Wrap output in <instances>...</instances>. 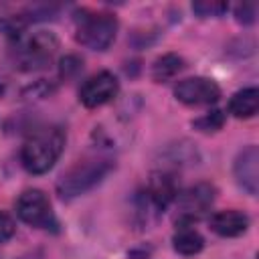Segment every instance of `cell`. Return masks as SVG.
<instances>
[{"label": "cell", "instance_id": "6da1fadb", "mask_svg": "<svg viewBox=\"0 0 259 259\" xmlns=\"http://www.w3.org/2000/svg\"><path fill=\"white\" fill-rule=\"evenodd\" d=\"M65 132L57 125H45L32 132L20 150V162L30 174L49 172L65 148Z\"/></svg>", "mask_w": 259, "mask_h": 259}, {"label": "cell", "instance_id": "7a4b0ae2", "mask_svg": "<svg viewBox=\"0 0 259 259\" xmlns=\"http://www.w3.org/2000/svg\"><path fill=\"white\" fill-rule=\"evenodd\" d=\"M113 168V160L103 152H93L71 164L59 178L57 190L63 198H75L97 186Z\"/></svg>", "mask_w": 259, "mask_h": 259}, {"label": "cell", "instance_id": "3957f363", "mask_svg": "<svg viewBox=\"0 0 259 259\" xmlns=\"http://www.w3.org/2000/svg\"><path fill=\"white\" fill-rule=\"evenodd\" d=\"M77 20V40L91 51H105L117 32V20L109 12L81 10Z\"/></svg>", "mask_w": 259, "mask_h": 259}, {"label": "cell", "instance_id": "277c9868", "mask_svg": "<svg viewBox=\"0 0 259 259\" xmlns=\"http://www.w3.org/2000/svg\"><path fill=\"white\" fill-rule=\"evenodd\" d=\"M59 40L49 30L30 32L16 42V63L22 69H38L45 67L57 53Z\"/></svg>", "mask_w": 259, "mask_h": 259}, {"label": "cell", "instance_id": "5b68a950", "mask_svg": "<svg viewBox=\"0 0 259 259\" xmlns=\"http://www.w3.org/2000/svg\"><path fill=\"white\" fill-rule=\"evenodd\" d=\"M214 198H217V190L208 182H198V184L178 192V196H176V206H178L176 223H178V227L196 223L212 206Z\"/></svg>", "mask_w": 259, "mask_h": 259}, {"label": "cell", "instance_id": "8992f818", "mask_svg": "<svg viewBox=\"0 0 259 259\" xmlns=\"http://www.w3.org/2000/svg\"><path fill=\"white\" fill-rule=\"evenodd\" d=\"M16 214L22 223H26L30 227H36V229H55L57 227V219H55L51 200L38 188L24 190L18 196Z\"/></svg>", "mask_w": 259, "mask_h": 259}, {"label": "cell", "instance_id": "52a82bcc", "mask_svg": "<svg viewBox=\"0 0 259 259\" xmlns=\"http://www.w3.org/2000/svg\"><path fill=\"white\" fill-rule=\"evenodd\" d=\"M174 97L184 103V105H192V107H200V105H212L219 101L221 97V89L219 85L208 79V77H188L176 83L174 87Z\"/></svg>", "mask_w": 259, "mask_h": 259}, {"label": "cell", "instance_id": "ba28073f", "mask_svg": "<svg viewBox=\"0 0 259 259\" xmlns=\"http://www.w3.org/2000/svg\"><path fill=\"white\" fill-rule=\"evenodd\" d=\"M119 91V83H117V77L109 71H99L95 75H91L79 89V101L89 107V109H95V107H101L105 103H109Z\"/></svg>", "mask_w": 259, "mask_h": 259}, {"label": "cell", "instance_id": "9c48e42d", "mask_svg": "<svg viewBox=\"0 0 259 259\" xmlns=\"http://www.w3.org/2000/svg\"><path fill=\"white\" fill-rule=\"evenodd\" d=\"M233 174L237 184L247 190L251 196L257 194V186H259V150L257 146H245L233 164Z\"/></svg>", "mask_w": 259, "mask_h": 259}, {"label": "cell", "instance_id": "30bf717a", "mask_svg": "<svg viewBox=\"0 0 259 259\" xmlns=\"http://www.w3.org/2000/svg\"><path fill=\"white\" fill-rule=\"evenodd\" d=\"M178 196V186H176V176L170 170H158L150 176V182L146 186V200L152 208L158 212L164 210L172 200Z\"/></svg>", "mask_w": 259, "mask_h": 259}, {"label": "cell", "instance_id": "8fae6325", "mask_svg": "<svg viewBox=\"0 0 259 259\" xmlns=\"http://www.w3.org/2000/svg\"><path fill=\"white\" fill-rule=\"evenodd\" d=\"M210 231L217 233L219 237H239L247 231L249 227V217L241 210L229 208V210H219L208 219Z\"/></svg>", "mask_w": 259, "mask_h": 259}, {"label": "cell", "instance_id": "7c38bea8", "mask_svg": "<svg viewBox=\"0 0 259 259\" xmlns=\"http://www.w3.org/2000/svg\"><path fill=\"white\" fill-rule=\"evenodd\" d=\"M257 109H259V89L257 87H245V89L237 91L229 101V111L239 119L253 117L257 113Z\"/></svg>", "mask_w": 259, "mask_h": 259}, {"label": "cell", "instance_id": "4fadbf2b", "mask_svg": "<svg viewBox=\"0 0 259 259\" xmlns=\"http://www.w3.org/2000/svg\"><path fill=\"white\" fill-rule=\"evenodd\" d=\"M172 247H174L176 253L190 257V255H196V253L202 251L204 239H202V235H200L196 229H192V225H184V227H180V229L174 233V237H172Z\"/></svg>", "mask_w": 259, "mask_h": 259}, {"label": "cell", "instance_id": "5bb4252c", "mask_svg": "<svg viewBox=\"0 0 259 259\" xmlns=\"http://www.w3.org/2000/svg\"><path fill=\"white\" fill-rule=\"evenodd\" d=\"M182 69H184V59L174 55V53H168V55H162L160 59L154 61V65H152V79L156 83H166V81L174 79Z\"/></svg>", "mask_w": 259, "mask_h": 259}, {"label": "cell", "instance_id": "9a60e30c", "mask_svg": "<svg viewBox=\"0 0 259 259\" xmlns=\"http://www.w3.org/2000/svg\"><path fill=\"white\" fill-rule=\"evenodd\" d=\"M229 4L227 2H217V0H200V2H194L192 4V10L202 16V18H208V16H221L223 12H227Z\"/></svg>", "mask_w": 259, "mask_h": 259}, {"label": "cell", "instance_id": "2e32d148", "mask_svg": "<svg viewBox=\"0 0 259 259\" xmlns=\"http://www.w3.org/2000/svg\"><path fill=\"white\" fill-rule=\"evenodd\" d=\"M223 123H225V115H223V111H219V109L208 111L206 115H202V117H198L196 121H192V125L198 127L200 132H217V130L223 127Z\"/></svg>", "mask_w": 259, "mask_h": 259}, {"label": "cell", "instance_id": "e0dca14e", "mask_svg": "<svg viewBox=\"0 0 259 259\" xmlns=\"http://www.w3.org/2000/svg\"><path fill=\"white\" fill-rule=\"evenodd\" d=\"M235 14H237V20H239V22L251 24V22L255 20V16H257V4H253V2L239 4L237 10H235Z\"/></svg>", "mask_w": 259, "mask_h": 259}, {"label": "cell", "instance_id": "ac0fdd59", "mask_svg": "<svg viewBox=\"0 0 259 259\" xmlns=\"http://www.w3.org/2000/svg\"><path fill=\"white\" fill-rule=\"evenodd\" d=\"M14 231H16V225H14L12 217L0 210V243L8 241L14 235Z\"/></svg>", "mask_w": 259, "mask_h": 259}]
</instances>
